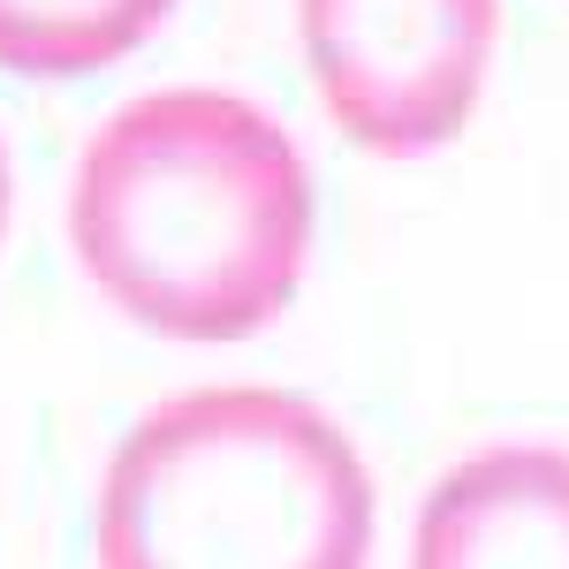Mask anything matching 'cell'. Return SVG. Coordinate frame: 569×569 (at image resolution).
I'll list each match as a JSON object with an SVG mask.
<instances>
[{
  "mask_svg": "<svg viewBox=\"0 0 569 569\" xmlns=\"http://www.w3.org/2000/svg\"><path fill=\"white\" fill-rule=\"evenodd\" d=\"M319 190L297 137L228 84H152L91 122L69 243L91 289L176 342H243L311 259Z\"/></svg>",
  "mask_w": 569,
  "mask_h": 569,
  "instance_id": "6da1fadb",
  "label": "cell"
},
{
  "mask_svg": "<svg viewBox=\"0 0 569 569\" xmlns=\"http://www.w3.org/2000/svg\"><path fill=\"white\" fill-rule=\"evenodd\" d=\"M327 114L372 152H433L479 114L501 0H297Z\"/></svg>",
  "mask_w": 569,
  "mask_h": 569,
  "instance_id": "3957f363",
  "label": "cell"
},
{
  "mask_svg": "<svg viewBox=\"0 0 569 569\" xmlns=\"http://www.w3.org/2000/svg\"><path fill=\"white\" fill-rule=\"evenodd\" d=\"M8 206H16V176H8V137H0V236H8Z\"/></svg>",
  "mask_w": 569,
  "mask_h": 569,
  "instance_id": "8992f818",
  "label": "cell"
},
{
  "mask_svg": "<svg viewBox=\"0 0 569 569\" xmlns=\"http://www.w3.org/2000/svg\"><path fill=\"white\" fill-rule=\"evenodd\" d=\"M176 0H0V69L77 77L122 61Z\"/></svg>",
  "mask_w": 569,
  "mask_h": 569,
  "instance_id": "5b68a950",
  "label": "cell"
},
{
  "mask_svg": "<svg viewBox=\"0 0 569 569\" xmlns=\"http://www.w3.org/2000/svg\"><path fill=\"white\" fill-rule=\"evenodd\" d=\"M410 569H569V448L501 440L448 463L418 501Z\"/></svg>",
  "mask_w": 569,
  "mask_h": 569,
  "instance_id": "277c9868",
  "label": "cell"
},
{
  "mask_svg": "<svg viewBox=\"0 0 569 569\" xmlns=\"http://www.w3.org/2000/svg\"><path fill=\"white\" fill-rule=\"evenodd\" d=\"M91 555L99 569H365L372 471L311 395L213 380L114 440Z\"/></svg>",
  "mask_w": 569,
  "mask_h": 569,
  "instance_id": "7a4b0ae2",
  "label": "cell"
}]
</instances>
